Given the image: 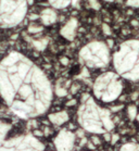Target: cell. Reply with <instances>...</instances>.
I'll return each mask as SVG.
<instances>
[{
  "label": "cell",
  "instance_id": "obj_1",
  "mask_svg": "<svg viewBox=\"0 0 139 151\" xmlns=\"http://www.w3.org/2000/svg\"><path fill=\"white\" fill-rule=\"evenodd\" d=\"M0 95L10 110L21 119L42 115L52 101V89L47 76L19 52H11L0 62Z\"/></svg>",
  "mask_w": 139,
  "mask_h": 151
},
{
  "label": "cell",
  "instance_id": "obj_2",
  "mask_svg": "<svg viewBox=\"0 0 139 151\" xmlns=\"http://www.w3.org/2000/svg\"><path fill=\"white\" fill-rule=\"evenodd\" d=\"M77 119L79 125L92 134H105L114 128L111 111L99 106L89 95H85L81 99Z\"/></svg>",
  "mask_w": 139,
  "mask_h": 151
},
{
  "label": "cell",
  "instance_id": "obj_3",
  "mask_svg": "<svg viewBox=\"0 0 139 151\" xmlns=\"http://www.w3.org/2000/svg\"><path fill=\"white\" fill-rule=\"evenodd\" d=\"M45 145L33 134L14 129L11 123L0 120V151H44Z\"/></svg>",
  "mask_w": 139,
  "mask_h": 151
},
{
  "label": "cell",
  "instance_id": "obj_4",
  "mask_svg": "<svg viewBox=\"0 0 139 151\" xmlns=\"http://www.w3.org/2000/svg\"><path fill=\"white\" fill-rule=\"evenodd\" d=\"M114 68L124 78L139 81V40L123 42L113 57Z\"/></svg>",
  "mask_w": 139,
  "mask_h": 151
},
{
  "label": "cell",
  "instance_id": "obj_5",
  "mask_svg": "<svg viewBox=\"0 0 139 151\" xmlns=\"http://www.w3.org/2000/svg\"><path fill=\"white\" fill-rule=\"evenodd\" d=\"M123 83L113 72L103 73L96 79L94 84L95 97L103 102H112L122 93Z\"/></svg>",
  "mask_w": 139,
  "mask_h": 151
},
{
  "label": "cell",
  "instance_id": "obj_6",
  "mask_svg": "<svg viewBox=\"0 0 139 151\" xmlns=\"http://www.w3.org/2000/svg\"><path fill=\"white\" fill-rule=\"evenodd\" d=\"M26 13L25 0H0V27H12Z\"/></svg>",
  "mask_w": 139,
  "mask_h": 151
},
{
  "label": "cell",
  "instance_id": "obj_7",
  "mask_svg": "<svg viewBox=\"0 0 139 151\" xmlns=\"http://www.w3.org/2000/svg\"><path fill=\"white\" fill-rule=\"evenodd\" d=\"M79 58L89 68H104L110 61V52L105 44L101 41H94L81 49Z\"/></svg>",
  "mask_w": 139,
  "mask_h": 151
},
{
  "label": "cell",
  "instance_id": "obj_8",
  "mask_svg": "<svg viewBox=\"0 0 139 151\" xmlns=\"http://www.w3.org/2000/svg\"><path fill=\"white\" fill-rule=\"evenodd\" d=\"M76 135L68 129H61L54 138V146L57 151H73Z\"/></svg>",
  "mask_w": 139,
  "mask_h": 151
},
{
  "label": "cell",
  "instance_id": "obj_9",
  "mask_svg": "<svg viewBox=\"0 0 139 151\" xmlns=\"http://www.w3.org/2000/svg\"><path fill=\"white\" fill-rule=\"evenodd\" d=\"M76 27H77V21L73 19V20H71L70 22H68V24L65 25L64 27L61 29L62 36H64L66 39H68V40L74 39Z\"/></svg>",
  "mask_w": 139,
  "mask_h": 151
},
{
  "label": "cell",
  "instance_id": "obj_10",
  "mask_svg": "<svg viewBox=\"0 0 139 151\" xmlns=\"http://www.w3.org/2000/svg\"><path fill=\"white\" fill-rule=\"evenodd\" d=\"M48 119L53 125H57V126H60L62 124L66 123L70 119L68 112L65 111H61V112H58V113H52L48 115Z\"/></svg>",
  "mask_w": 139,
  "mask_h": 151
},
{
  "label": "cell",
  "instance_id": "obj_11",
  "mask_svg": "<svg viewBox=\"0 0 139 151\" xmlns=\"http://www.w3.org/2000/svg\"><path fill=\"white\" fill-rule=\"evenodd\" d=\"M55 13H54L53 11L51 10H46L44 11V13L41 14V19H42V22H44L45 24H52L54 21H55Z\"/></svg>",
  "mask_w": 139,
  "mask_h": 151
},
{
  "label": "cell",
  "instance_id": "obj_12",
  "mask_svg": "<svg viewBox=\"0 0 139 151\" xmlns=\"http://www.w3.org/2000/svg\"><path fill=\"white\" fill-rule=\"evenodd\" d=\"M120 151H139V144H137V142H126L121 147Z\"/></svg>",
  "mask_w": 139,
  "mask_h": 151
},
{
  "label": "cell",
  "instance_id": "obj_13",
  "mask_svg": "<svg viewBox=\"0 0 139 151\" xmlns=\"http://www.w3.org/2000/svg\"><path fill=\"white\" fill-rule=\"evenodd\" d=\"M127 113H128V116L130 120H135L138 116V111H137V106H134V104H130L127 108Z\"/></svg>",
  "mask_w": 139,
  "mask_h": 151
},
{
  "label": "cell",
  "instance_id": "obj_14",
  "mask_svg": "<svg viewBox=\"0 0 139 151\" xmlns=\"http://www.w3.org/2000/svg\"><path fill=\"white\" fill-rule=\"evenodd\" d=\"M57 95L60 97L65 96V95H66V90H65V88H62V87L58 86V87H57Z\"/></svg>",
  "mask_w": 139,
  "mask_h": 151
},
{
  "label": "cell",
  "instance_id": "obj_15",
  "mask_svg": "<svg viewBox=\"0 0 139 151\" xmlns=\"http://www.w3.org/2000/svg\"><path fill=\"white\" fill-rule=\"evenodd\" d=\"M41 29H42V27H40V26H34V25L30 26V28H28L30 33H38V32H40Z\"/></svg>",
  "mask_w": 139,
  "mask_h": 151
},
{
  "label": "cell",
  "instance_id": "obj_16",
  "mask_svg": "<svg viewBox=\"0 0 139 151\" xmlns=\"http://www.w3.org/2000/svg\"><path fill=\"white\" fill-rule=\"evenodd\" d=\"M120 139V136L119 134H113L112 137H111V144L112 145H115L117 142V140Z\"/></svg>",
  "mask_w": 139,
  "mask_h": 151
},
{
  "label": "cell",
  "instance_id": "obj_17",
  "mask_svg": "<svg viewBox=\"0 0 139 151\" xmlns=\"http://www.w3.org/2000/svg\"><path fill=\"white\" fill-rule=\"evenodd\" d=\"M91 141H92V144L95 145V146H98V145H100V139H99L97 136H92Z\"/></svg>",
  "mask_w": 139,
  "mask_h": 151
},
{
  "label": "cell",
  "instance_id": "obj_18",
  "mask_svg": "<svg viewBox=\"0 0 139 151\" xmlns=\"http://www.w3.org/2000/svg\"><path fill=\"white\" fill-rule=\"evenodd\" d=\"M103 31H104V33L107 35H110V34H111V31H110V28H109L105 24L103 25Z\"/></svg>",
  "mask_w": 139,
  "mask_h": 151
},
{
  "label": "cell",
  "instance_id": "obj_19",
  "mask_svg": "<svg viewBox=\"0 0 139 151\" xmlns=\"http://www.w3.org/2000/svg\"><path fill=\"white\" fill-rule=\"evenodd\" d=\"M103 136H104L105 141H111V135H109L108 133H105V134H103Z\"/></svg>",
  "mask_w": 139,
  "mask_h": 151
},
{
  "label": "cell",
  "instance_id": "obj_20",
  "mask_svg": "<svg viewBox=\"0 0 139 151\" xmlns=\"http://www.w3.org/2000/svg\"><path fill=\"white\" fill-rule=\"evenodd\" d=\"M61 62H62V64L66 65V64H68V58H62L61 59Z\"/></svg>",
  "mask_w": 139,
  "mask_h": 151
},
{
  "label": "cell",
  "instance_id": "obj_21",
  "mask_svg": "<svg viewBox=\"0 0 139 151\" xmlns=\"http://www.w3.org/2000/svg\"><path fill=\"white\" fill-rule=\"evenodd\" d=\"M75 103H76V100H72V101H70V102L66 103V106H74Z\"/></svg>",
  "mask_w": 139,
  "mask_h": 151
},
{
  "label": "cell",
  "instance_id": "obj_22",
  "mask_svg": "<svg viewBox=\"0 0 139 151\" xmlns=\"http://www.w3.org/2000/svg\"><path fill=\"white\" fill-rule=\"evenodd\" d=\"M123 108V106H114V108H113L112 110L111 111H119V110H121V109H122Z\"/></svg>",
  "mask_w": 139,
  "mask_h": 151
},
{
  "label": "cell",
  "instance_id": "obj_23",
  "mask_svg": "<svg viewBox=\"0 0 139 151\" xmlns=\"http://www.w3.org/2000/svg\"><path fill=\"white\" fill-rule=\"evenodd\" d=\"M34 135H36V136H42V132H40V131H34Z\"/></svg>",
  "mask_w": 139,
  "mask_h": 151
},
{
  "label": "cell",
  "instance_id": "obj_24",
  "mask_svg": "<svg viewBox=\"0 0 139 151\" xmlns=\"http://www.w3.org/2000/svg\"><path fill=\"white\" fill-rule=\"evenodd\" d=\"M108 44H109V47H112L113 41H112V40H109V41H108Z\"/></svg>",
  "mask_w": 139,
  "mask_h": 151
},
{
  "label": "cell",
  "instance_id": "obj_25",
  "mask_svg": "<svg viewBox=\"0 0 139 151\" xmlns=\"http://www.w3.org/2000/svg\"><path fill=\"white\" fill-rule=\"evenodd\" d=\"M137 121L139 122V113H138V116H137Z\"/></svg>",
  "mask_w": 139,
  "mask_h": 151
}]
</instances>
